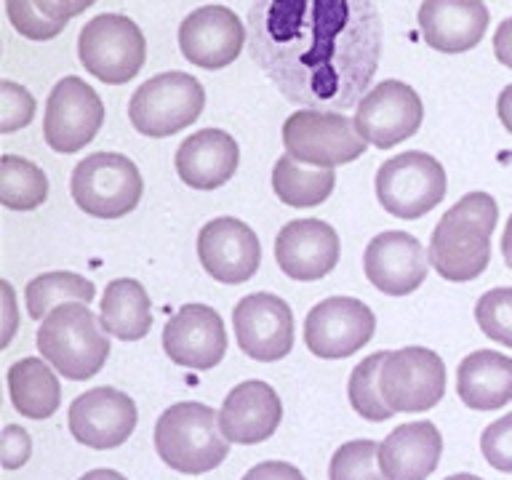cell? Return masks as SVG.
<instances>
[{
  "label": "cell",
  "mask_w": 512,
  "mask_h": 480,
  "mask_svg": "<svg viewBox=\"0 0 512 480\" xmlns=\"http://www.w3.org/2000/svg\"><path fill=\"white\" fill-rule=\"evenodd\" d=\"M248 54L291 104L358 107L382 59L374 0H254Z\"/></svg>",
  "instance_id": "obj_1"
},
{
  "label": "cell",
  "mask_w": 512,
  "mask_h": 480,
  "mask_svg": "<svg viewBox=\"0 0 512 480\" xmlns=\"http://www.w3.org/2000/svg\"><path fill=\"white\" fill-rule=\"evenodd\" d=\"M499 206L488 192H467L440 216L430 238V264L440 278L467 283L480 278L491 262V235Z\"/></svg>",
  "instance_id": "obj_2"
},
{
  "label": "cell",
  "mask_w": 512,
  "mask_h": 480,
  "mask_svg": "<svg viewBox=\"0 0 512 480\" xmlns=\"http://www.w3.org/2000/svg\"><path fill=\"white\" fill-rule=\"evenodd\" d=\"M38 350L70 382H86L110 358L107 331L86 302H64L40 320Z\"/></svg>",
  "instance_id": "obj_3"
},
{
  "label": "cell",
  "mask_w": 512,
  "mask_h": 480,
  "mask_svg": "<svg viewBox=\"0 0 512 480\" xmlns=\"http://www.w3.org/2000/svg\"><path fill=\"white\" fill-rule=\"evenodd\" d=\"M155 448L160 459L176 472L200 475L216 470L230 454L219 414L203 403H176L155 424Z\"/></svg>",
  "instance_id": "obj_4"
},
{
  "label": "cell",
  "mask_w": 512,
  "mask_h": 480,
  "mask_svg": "<svg viewBox=\"0 0 512 480\" xmlns=\"http://www.w3.org/2000/svg\"><path fill=\"white\" fill-rule=\"evenodd\" d=\"M203 107L206 91L198 78L179 70L160 72L136 88L128 104V118L139 134L163 139L192 126Z\"/></svg>",
  "instance_id": "obj_5"
},
{
  "label": "cell",
  "mask_w": 512,
  "mask_h": 480,
  "mask_svg": "<svg viewBox=\"0 0 512 480\" xmlns=\"http://www.w3.org/2000/svg\"><path fill=\"white\" fill-rule=\"evenodd\" d=\"M72 198L96 219H120L142 200L144 182L131 158L120 152H94L72 171Z\"/></svg>",
  "instance_id": "obj_6"
},
{
  "label": "cell",
  "mask_w": 512,
  "mask_h": 480,
  "mask_svg": "<svg viewBox=\"0 0 512 480\" xmlns=\"http://www.w3.org/2000/svg\"><path fill=\"white\" fill-rule=\"evenodd\" d=\"M80 64L107 86H120L139 75L147 59V40L134 19L99 14L80 30Z\"/></svg>",
  "instance_id": "obj_7"
},
{
  "label": "cell",
  "mask_w": 512,
  "mask_h": 480,
  "mask_svg": "<svg viewBox=\"0 0 512 480\" xmlns=\"http://www.w3.org/2000/svg\"><path fill=\"white\" fill-rule=\"evenodd\" d=\"M366 139L358 134L355 120L336 110H296L283 123V147L291 158L307 166H342L366 152Z\"/></svg>",
  "instance_id": "obj_8"
},
{
  "label": "cell",
  "mask_w": 512,
  "mask_h": 480,
  "mask_svg": "<svg viewBox=\"0 0 512 480\" xmlns=\"http://www.w3.org/2000/svg\"><path fill=\"white\" fill-rule=\"evenodd\" d=\"M376 198L387 214L419 219L446 198V171L427 152H400L376 171Z\"/></svg>",
  "instance_id": "obj_9"
},
{
  "label": "cell",
  "mask_w": 512,
  "mask_h": 480,
  "mask_svg": "<svg viewBox=\"0 0 512 480\" xmlns=\"http://www.w3.org/2000/svg\"><path fill=\"white\" fill-rule=\"evenodd\" d=\"M379 392L395 414L430 411L446 395V363L427 347L387 352L379 368Z\"/></svg>",
  "instance_id": "obj_10"
},
{
  "label": "cell",
  "mask_w": 512,
  "mask_h": 480,
  "mask_svg": "<svg viewBox=\"0 0 512 480\" xmlns=\"http://www.w3.org/2000/svg\"><path fill=\"white\" fill-rule=\"evenodd\" d=\"M374 331L371 307L352 296L323 299L304 318V344L323 360L350 358L374 339Z\"/></svg>",
  "instance_id": "obj_11"
},
{
  "label": "cell",
  "mask_w": 512,
  "mask_h": 480,
  "mask_svg": "<svg viewBox=\"0 0 512 480\" xmlns=\"http://www.w3.org/2000/svg\"><path fill=\"white\" fill-rule=\"evenodd\" d=\"M104 123V104L78 75H67L51 88L43 115V136L51 150L70 155L94 142Z\"/></svg>",
  "instance_id": "obj_12"
},
{
  "label": "cell",
  "mask_w": 512,
  "mask_h": 480,
  "mask_svg": "<svg viewBox=\"0 0 512 480\" xmlns=\"http://www.w3.org/2000/svg\"><path fill=\"white\" fill-rule=\"evenodd\" d=\"M424 107L414 88L403 80H384L355 107V128L368 144L392 150L422 128Z\"/></svg>",
  "instance_id": "obj_13"
},
{
  "label": "cell",
  "mask_w": 512,
  "mask_h": 480,
  "mask_svg": "<svg viewBox=\"0 0 512 480\" xmlns=\"http://www.w3.org/2000/svg\"><path fill=\"white\" fill-rule=\"evenodd\" d=\"M232 326L240 350L259 363L286 358L294 347V312L267 291L243 296L232 310Z\"/></svg>",
  "instance_id": "obj_14"
},
{
  "label": "cell",
  "mask_w": 512,
  "mask_h": 480,
  "mask_svg": "<svg viewBox=\"0 0 512 480\" xmlns=\"http://www.w3.org/2000/svg\"><path fill=\"white\" fill-rule=\"evenodd\" d=\"M136 403L115 387H94L72 400L70 422L72 438L86 448L110 451L123 446L136 430Z\"/></svg>",
  "instance_id": "obj_15"
},
{
  "label": "cell",
  "mask_w": 512,
  "mask_h": 480,
  "mask_svg": "<svg viewBox=\"0 0 512 480\" xmlns=\"http://www.w3.org/2000/svg\"><path fill=\"white\" fill-rule=\"evenodd\" d=\"M198 256L211 278L227 286H238L256 275L262 264V246L246 222L219 216L200 230Z\"/></svg>",
  "instance_id": "obj_16"
},
{
  "label": "cell",
  "mask_w": 512,
  "mask_h": 480,
  "mask_svg": "<svg viewBox=\"0 0 512 480\" xmlns=\"http://www.w3.org/2000/svg\"><path fill=\"white\" fill-rule=\"evenodd\" d=\"M163 350L171 363L192 371L219 366L227 352L224 320L208 304H184L163 328Z\"/></svg>",
  "instance_id": "obj_17"
},
{
  "label": "cell",
  "mask_w": 512,
  "mask_h": 480,
  "mask_svg": "<svg viewBox=\"0 0 512 480\" xmlns=\"http://www.w3.org/2000/svg\"><path fill=\"white\" fill-rule=\"evenodd\" d=\"M246 30L227 6L195 8L179 27V48L187 62L203 70H222L243 51Z\"/></svg>",
  "instance_id": "obj_18"
},
{
  "label": "cell",
  "mask_w": 512,
  "mask_h": 480,
  "mask_svg": "<svg viewBox=\"0 0 512 480\" xmlns=\"http://www.w3.org/2000/svg\"><path fill=\"white\" fill-rule=\"evenodd\" d=\"M430 267V251L414 235L390 230L376 235L363 254V270L371 286L387 296H406L422 286Z\"/></svg>",
  "instance_id": "obj_19"
},
{
  "label": "cell",
  "mask_w": 512,
  "mask_h": 480,
  "mask_svg": "<svg viewBox=\"0 0 512 480\" xmlns=\"http://www.w3.org/2000/svg\"><path fill=\"white\" fill-rule=\"evenodd\" d=\"M275 262L294 280L312 283L326 278L339 262V235L320 219L288 222L275 238Z\"/></svg>",
  "instance_id": "obj_20"
},
{
  "label": "cell",
  "mask_w": 512,
  "mask_h": 480,
  "mask_svg": "<svg viewBox=\"0 0 512 480\" xmlns=\"http://www.w3.org/2000/svg\"><path fill=\"white\" fill-rule=\"evenodd\" d=\"M280 419H283V406L278 392L259 379L235 384L219 411L224 438L240 446H254L272 438Z\"/></svg>",
  "instance_id": "obj_21"
},
{
  "label": "cell",
  "mask_w": 512,
  "mask_h": 480,
  "mask_svg": "<svg viewBox=\"0 0 512 480\" xmlns=\"http://www.w3.org/2000/svg\"><path fill=\"white\" fill-rule=\"evenodd\" d=\"M424 43L443 54H464L483 40L488 8L483 0H424L419 6Z\"/></svg>",
  "instance_id": "obj_22"
},
{
  "label": "cell",
  "mask_w": 512,
  "mask_h": 480,
  "mask_svg": "<svg viewBox=\"0 0 512 480\" xmlns=\"http://www.w3.org/2000/svg\"><path fill=\"white\" fill-rule=\"evenodd\" d=\"M238 142L222 128H203L176 150V174L192 190H216L238 171Z\"/></svg>",
  "instance_id": "obj_23"
},
{
  "label": "cell",
  "mask_w": 512,
  "mask_h": 480,
  "mask_svg": "<svg viewBox=\"0 0 512 480\" xmlns=\"http://www.w3.org/2000/svg\"><path fill=\"white\" fill-rule=\"evenodd\" d=\"M443 435L432 422L400 424L379 443V467L387 480H427L438 470Z\"/></svg>",
  "instance_id": "obj_24"
},
{
  "label": "cell",
  "mask_w": 512,
  "mask_h": 480,
  "mask_svg": "<svg viewBox=\"0 0 512 480\" xmlns=\"http://www.w3.org/2000/svg\"><path fill=\"white\" fill-rule=\"evenodd\" d=\"M456 392L475 411H496L512 403V358L494 350L470 352L456 368Z\"/></svg>",
  "instance_id": "obj_25"
},
{
  "label": "cell",
  "mask_w": 512,
  "mask_h": 480,
  "mask_svg": "<svg viewBox=\"0 0 512 480\" xmlns=\"http://www.w3.org/2000/svg\"><path fill=\"white\" fill-rule=\"evenodd\" d=\"M99 323L120 342H139L150 334L152 307L142 283L134 278H118L107 283L99 307Z\"/></svg>",
  "instance_id": "obj_26"
},
{
  "label": "cell",
  "mask_w": 512,
  "mask_h": 480,
  "mask_svg": "<svg viewBox=\"0 0 512 480\" xmlns=\"http://www.w3.org/2000/svg\"><path fill=\"white\" fill-rule=\"evenodd\" d=\"M11 403L27 419H48L62 406V384L40 358H22L8 368Z\"/></svg>",
  "instance_id": "obj_27"
},
{
  "label": "cell",
  "mask_w": 512,
  "mask_h": 480,
  "mask_svg": "<svg viewBox=\"0 0 512 480\" xmlns=\"http://www.w3.org/2000/svg\"><path fill=\"white\" fill-rule=\"evenodd\" d=\"M336 176L331 168L315 166L307 168V163H299L291 155L278 158L272 168V190L280 203L294 208H315L326 203L328 195L334 192Z\"/></svg>",
  "instance_id": "obj_28"
},
{
  "label": "cell",
  "mask_w": 512,
  "mask_h": 480,
  "mask_svg": "<svg viewBox=\"0 0 512 480\" xmlns=\"http://www.w3.org/2000/svg\"><path fill=\"white\" fill-rule=\"evenodd\" d=\"M96 296V286L78 272H43L32 278L24 288L27 312L32 320H43L48 312L64 302L91 304Z\"/></svg>",
  "instance_id": "obj_29"
},
{
  "label": "cell",
  "mask_w": 512,
  "mask_h": 480,
  "mask_svg": "<svg viewBox=\"0 0 512 480\" xmlns=\"http://www.w3.org/2000/svg\"><path fill=\"white\" fill-rule=\"evenodd\" d=\"M48 198V179L19 155L0 158V203L11 211H35Z\"/></svg>",
  "instance_id": "obj_30"
},
{
  "label": "cell",
  "mask_w": 512,
  "mask_h": 480,
  "mask_svg": "<svg viewBox=\"0 0 512 480\" xmlns=\"http://www.w3.org/2000/svg\"><path fill=\"white\" fill-rule=\"evenodd\" d=\"M387 352H374L368 355L363 363L352 368L350 384H347V395H350V406L355 414L368 419V422H387L395 416L387 403H384L382 392H379V368H382Z\"/></svg>",
  "instance_id": "obj_31"
},
{
  "label": "cell",
  "mask_w": 512,
  "mask_h": 480,
  "mask_svg": "<svg viewBox=\"0 0 512 480\" xmlns=\"http://www.w3.org/2000/svg\"><path fill=\"white\" fill-rule=\"evenodd\" d=\"M379 443L376 440H350L336 448L328 464V480H387L382 467H376Z\"/></svg>",
  "instance_id": "obj_32"
},
{
  "label": "cell",
  "mask_w": 512,
  "mask_h": 480,
  "mask_svg": "<svg viewBox=\"0 0 512 480\" xmlns=\"http://www.w3.org/2000/svg\"><path fill=\"white\" fill-rule=\"evenodd\" d=\"M480 331L504 347H512V288H491L475 304Z\"/></svg>",
  "instance_id": "obj_33"
},
{
  "label": "cell",
  "mask_w": 512,
  "mask_h": 480,
  "mask_svg": "<svg viewBox=\"0 0 512 480\" xmlns=\"http://www.w3.org/2000/svg\"><path fill=\"white\" fill-rule=\"evenodd\" d=\"M6 14L8 22L14 24V30L27 40H51L67 27V22H56L48 19L35 0H6Z\"/></svg>",
  "instance_id": "obj_34"
},
{
  "label": "cell",
  "mask_w": 512,
  "mask_h": 480,
  "mask_svg": "<svg viewBox=\"0 0 512 480\" xmlns=\"http://www.w3.org/2000/svg\"><path fill=\"white\" fill-rule=\"evenodd\" d=\"M35 115V99L24 86L14 80H0V131L14 134L24 128Z\"/></svg>",
  "instance_id": "obj_35"
},
{
  "label": "cell",
  "mask_w": 512,
  "mask_h": 480,
  "mask_svg": "<svg viewBox=\"0 0 512 480\" xmlns=\"http://www.w3.org/2000/svg\"><path fill=\"white\" fill-rule=\"evenodd\" d=\"M480 451L499 472H512V414L488 424L480 435Z\"/></svg>",
  "instance_id": "obj_36"
},
{
  "label": "cell",
  "mask_w": 512,
  "mask_h": 480,
  "mask_svg": "<svg viewBox=\"0 0 512 480\" xmlns=\"http://www.w3.org/2000/svg\"><path fill=\"white\" fill-rule=\"evenodd\" d=\"M32 454V440L27 435L24 427H16V424H8L3 430V467L6 470H16L22 467Z\"/></svg>",
  "instance_id": "obj_37"
},
{
  "label": "cell",
  "mask_w": 512,
  "mask_h": 480,
  "mask_svg": "<svg viewBox=\"0 0 512 480\" xmlns=\"http://www.w3.org/2000/svg\"><path fill=\"white\" fill-rule=\"evenodd\" d=\"M96 0H35V6L56 22H70L72 16L83 14L86 8L94 6Z\"/></svg>",
  "instance_id": "obj_38"
},
{
  "label": "cell",
  "mask_w": 512,
  "mask_h": 480,
  "mask_svg": "<svg viewBox=\"0 0 512 480\" xmlns=\"http://www.w3.org/2000/svg\"><path fill=\"white\" fill-rule=\"evenodd\" d=\"M243 480H307L294 464L288 462H262L248 470Z\"/></svg>",
  "instance_id": "obj_39"
},
{
  "label": "cell",
  "mask_w": 512,
  "mask_h": 480,
  "mask_svg": "<svg viewBox=\"0 0 512 480\" xmlns=\"http://www.w3.org/2000/svg\"><path fill=\"white\" fill-rule=\"evenodd\" d=\"M494 54L499 59V64L510 67L512 70V16L504 19L494 32Z\"/></svg>",
  "instance_id": "obj_40"
},
{
  "label": "cell",
  "mask_w": 512,
  "mask_h": 480,
  "mask_svg": "<svg viewBox=\"0 0 512 480\" xmlns=\"http://www.w3.org/2000/svg\"><path fill=\"white\" fill-rule=\"evenodd\" d=\"M496 112H499L502 126L512 134V83L504 88L502 94H499V99H496Z\"/></svg>",
  "instance_id": "obj_41"
},
{
  "label": "cell",
  "mask_w": 512,
  "mask_h": 480,
  "mask_svg": "<svg viewBox=\"0 0 512 480\" xmlns=\"http://www.w3.org/2000/svg\"><path fill=\"white\" fill-rule=\"evenodd\" d=\"M502 256L507 267L512 270V216L507 219V227H504V235H502Z\"/></svg>",
  "instance_id": "obj_42"
},
{
  "label": "cell",
  "mask_w": 512,
  "mask_h": 480,
  "mask_svg": "<svg viewBox=\"0 0 512 480\" xmlns=\"http://www.w3.org/2000/svg\"><path fill=\"white\" fill-rule=\"evenodd\" d=\"M80 480H128V478L126 475H120V472L102 467V470H88Z\"/></svg>",
  "instance_id": "obj_43"
},
{
  "label": "cell",
  "mask_w": 512,
  "mask_h": 480,
  "mask_svg": "<svg viewBox=\"0 0 512 480\" xmlns=\"http://www.w3.org/2000/svg\"><path fill=\"white\" fill-rule=\"evenodd\" d=\"M446 480H483V478H478V475H470V472H459V475H451V478H446Z\"/></svg>",
  "instance_id": "obj_44"
}]
</instances>
